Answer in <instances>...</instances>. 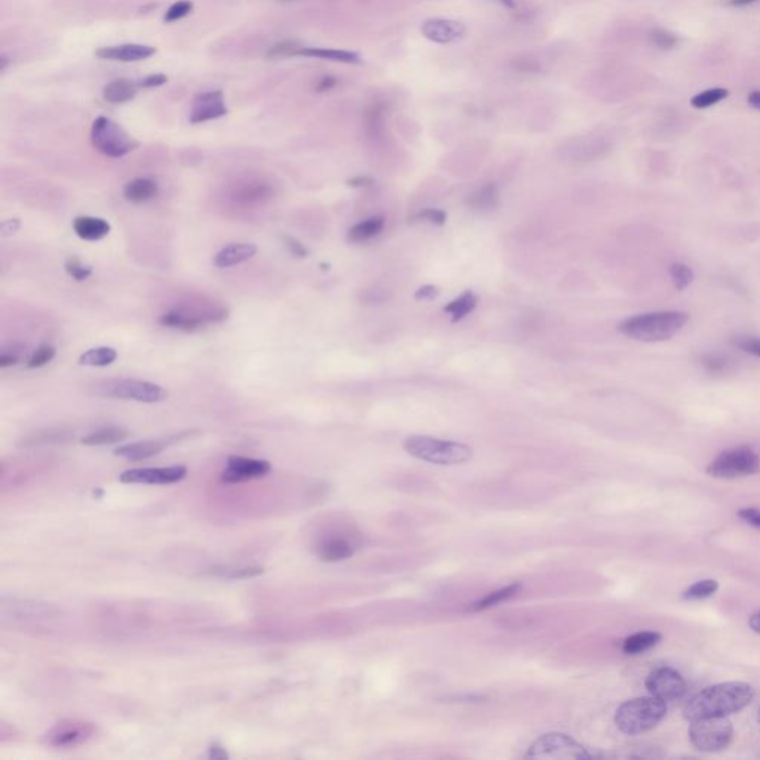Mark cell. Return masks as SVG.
I'll use <instances>...</instances> for the list:
<instances>
[{"label":"cell","instance_id":"6da1fadb","mask_svg":"<svg viewBox=\"0 0 760 760\" xmlns=\"http://www.w3.org/2000/svg\"><path fill=\"white\" fill-rule=\"evenodd\" d=\"M754 697L752 685L743 681H726L705 688L688 701L683 709V718L689 722L716 718V716H729L741 711Z\"/></svg>","mask_w":760,"mask_h":760},{"label":"cell","instance_id":"7a4b0ae2","mask_svg":"<svg viewBox=\"0 0 760 760\" xmlns=\"http://www.w3.org/2000/svg\"><path fill=\"white\" fill-rule=\"evenodd\" d=\"M689 317L680 311H661L636 315L620 324V331L638 342H664L685 327Z\"/></svg>","mask_w":760,"mask_h":760},{"label":"cell","instance_id":"3957f363","mask_svg":"<svg viewBox=\"0 0 760 760\" xmlns=\"http://www.w3.org/2000/svg\"><path fill=\"white\" fill-rule=\"evenodd\" d=\"M666 702L652 695L634 698L618 707L615 713V725L627 735H638L654 729L666 718Z\"/></svg>","mask_w":760,"mask_h":760},{"label":"cell","instance_id":"277c9868","mask_svg":"<svg viewBox=\"0 0 760 760\" xmlns=\"http://www.w3.org/2000/svg\"><path fill=\"white\" fill-rule=\"evenodd\" d=\"M404 449L413 458L436 465H461L468 462L472 456L471 447L466 444L425 436L408 437Z\"/></svg>","mask_w":760,"mask_h":760},{"label":"cell","instance_id":"5b68a950","mask_svg":"<svg viewBox=\"0 0 760 760\" xmlns=\"http://www.w3.org/2000/svg\"><path fill=\"white\" fill-rule=\"evenodd\" d=\"M95 395L115 399H133L155 404L168 398V390L158 383L137 379H106L94 385Z\"/></svg>","mask_w":760,"mask_h":760},{"label":"cell","instance_id":"8992f818","mask_svg":"<svg viewBox=\"0 0 760 760\" xmlns=\"http://www.w3.org/2000/svg\"><path fill=\"white\" fill-rule=\"evenodd\" d=\"M91 143L95 150L108 158H124L138 147V141L110 117L99 116L91 126Z\"/></svg>","mask_w":760,"mask_h":760},{"label":"cell","instance_id":"52a82bcc","mask_svg":"<svg viewBox=\"0 0 760 760\" xmlns=\"http://www.w3.org/2000/svg\"><path fill=\"white\" fill-rule=\"evenodd\" d=\"M734 727L726 716L693 720L689 727V740L701 752H720L729 745Z\"/></svg>","mask_w":760,"mask_h":760},{"label":"cell","instance_id":"ba28073f","mask_svg":"<svg viewBox=\"0 0 760 760\" xmlns=\"http://www.w3.org/2000/svg\"><path fill=\"white\" fill-rule=\"evenodd\" d=\"M760 471L759 454L750 447H735L720 453L707 468L716 479H740Z\"/></svg>","mask_w":760,"mask_h":760},{"label":"cell","instance_id":"9c48e42d","mask_svg":"<svg viewBox=\"0 0 760 760\" xmlns=\"http://www.w3.org/2000/svg\"><path fill=\"white\" fill-rule=\"evenodd\" d=\"M529 759H590L593 754L572 736L552 732L545 734L530 745Z\"/></svg>","mask_w":760,"mask_h":760},{"label":"cell","instance_id":"30bf717a","mask_svg":"<svg viewBox=\"0 0 760 760\" xmlns=\"http://www.w3.org/2000/svg\"><path fill=\"white\" fill-rule=\"evenodd\" d=\"M97 734V726L83 720H64L45 735V743L56 748H70L88 743Z\"/></svg>","mask_w":760,"mask_h":760},{"label":"cell","instance_id":"8fae6325","mask_svg":"<svg viewBox=\"0 0 760 760\" xmlns=\"http://www.w3.org/2000/svg\"><path fill=\"white\" fill-rule=\"evenodd\" d=\"M646 689L661 701H676L683 698L688 691L685 679L679 671L670 667L655 668L646 679Z\"/></svg>","mask_w":760,"mask_h":760},{"label":"cell","instance_id":"7c38bea8","mask_svg":"<svg viewBox=\"0 0 760 760\" xmlns=\"http://www.w3.org/2000/svg\"><path fill=\"white\" fill-rule=\"evenodd\" d=\"M188 475V468L183 465L162 466V468H134L119 475V480L125 484H174L181 481Z\"/></svg>","mask_w":760,"mask_h":760},{"label":"cell","instance_id":"4fadbf2b","mask_svg":"<svg viewBox=\"0 0 760 760\" xmlns=\"http://www.w3.org/2000/svg\"><path fill=\"white\" fill-rule=\"evenodd\" d=\"M270 471V463L262 459H249L244 456H232L227 461L222 480L227 484L245 483L254 479L265 477Z\"/></svg>","mask_w":760,"mask_h":760},{"label":"cell","instance_id":"5bb4252c","mask_svg":"<svg viewBox=\"0 0 760 760\" xmlns=\"http://www.w3.org/2000/svg\"><path fill=\"white\" fill-rule=\"evenodd\" d=\"M227 115V106L222 91H205L193 99L189 121L192 124H204L215 121Z\"/></svg>","mask_w":760,"mask_h":760},{"label":"cell","instance_id":"9a60e30c","mask_svg":"<svg viewBox=\"0 0 760 760\" xmlns=\"http://www.w3.org/2000/svg\"><path fill=\"white\" fill-rule=\"evenodd\" d=\"M227 318V315L222 312H210V313H201V312H189V311H180L174 309L170 311L159 317V322L168 329H176L183 331H197L207 321H222Z\"/></svg>","mask_w":760,"mask_h":760},{"label":"cell","instance_id":"2e32d148","mask_svg":"<svg viewBox=\"0 0 760 760\" xmlns=\"http://www.w3.org/2000/svg\"><path fill=\"white\" fill-rule=\"evenodd\" d=\"M422 35L428 40L433 43H440V45H446V43H452L462 39L465 35V26L459 21L453 19H444V18H432L427 19L420 27Z\"/></svg>","mask_w":760,"mask_h":760},{"label":"cell","instance_id":"e0dca14e","mask_svg":"<svg viewBox=\"0 0 760 760\" xmlns=\"http://www.w3.org/2000/svg\"><path fill=\"white\" fill-rule=\"evenodd\" d=\"M156 53V48L143 43H122L115 47H103L97 51V57L108 61L135 63L150 58Z\"/></svg>","mask_w":760,"mask_h":760},{"label":"cell","instance_id":"ac0fdd59","mask_svg":"<svg viewBox=\"0 0 760 760\" xmlns=\"http://www.w3.org/2000/svg\"><path fill=\"white\" fill-rule=\"evenodd\" d=\"M179 438H181V436H176L167 440H144V441H137L131 444H124V446H119L115 449V454L119 456V458H124L126 461H133V462L144 461L149 458H154V456L159 454L160 452H164L171 443L177 441Z\"/></svg>","mask_w":760,"mask_h":760},{"label":"cell","instance_id":"d6986e66","mask_svg":"<svg viewBox=\"0 0 760 760\" xmlns=\"http://www.w3.org/2000/svg\"><path fill=\"white\" fill-rule=\"evenodd\" d=\"M257 253V245L248 244V242H240V244H231L222 248L219 253L214 256V266L219 269L232 267L236 265H241L248 262L249 258H253Z\"/></svg>","mask_w":760,"mask_h":760},{"label":"cell","instance_id":"ffe728a7","mask_svg":"<svg viewBox=\"0 0 760 760\" xmlns=\"http://www.w3.org/2000/svg\"><path fill=\"white\" fill-rule=\"evenodd\" d=\"M73 231L81 240L95 242L110 233V224L100 217L79 215L73 222Z\"/></svg>","mask_w":760,"mask_h":760},{"label":"cell","instance_id":"44dd1931","mask_svg":"<svg viewBox=\"0 0 760 760\" xmlns=\"http://www.w3.org/2000/svg\"><path fill=\"white\" fill-rule=\"evenodd\" d=\"M317 556L322 561H342L352 557L354 554V545L349 540L342 536H334L324 539L321 544L317 547Z\"/></svg>","mask_w":760,"mask_h":760},{"label":"cell","instance_id":"7402d4cb","mask_svg":"<svg viewBox=\"0 0 760 760\" xmlns=\"http://www.w3.org/2000/svg\"><path fill=\"white\" fill-rule=\"evenodd\" d=\"M295 57L318 58V60L345 63V64H358L361 61L360 56H358L356 52L343 51V49H331V48H305V47H300L297 49Z\"/></svg>","mask_w":760,"mask_h":760},{"label":"cell","instance_id":"603a6c76","mask_svg":"<svg viewBox=\"0 0 760 760\" xmlns=\"http://www.w3.org/2000/svg\"><path fill=\"white\" fill-rule=\"evenodd\" d=\"M140 85L128 79H116L107 83L103 90V97L107 103L124 104L135 99Z\"/></svg>","mask_w":760,"mask_h":760},{"label":"cell","instance_id":"cb8c5ba5","mask_svg":"<svg viewBox=\"0 0 760 760\" xmlns=\"http://www.w3.org/2000/svg\"><path fill=\"white\" fill-rule=\"evenodd\" d=\"M383 226L385 220L382 217H370V219L351 227L349 232H347V241L352 244L368 242L383 231Z\"/></svg>","mask_w":760,"mask_h":760},{"label":"cell","instance_id":"d4e9b609","mask_svg":"<svg viewBox=\"0 0 760 760\" xmlns=\"http://www.w3.org/2000/svg\"><path fill=\"white\" fill-rule=\"evenodd\" d=\"M158 184L150 179H135L129 181L124 189V197L134 204H141L154 199L158 195Z\"/></svg>","mask_w":760,"mask_h":760},{"label":"cell","instance_id":"484cf974","mask_svg":"<svg viewBox=\"0 0 760 760\" xmlns=\"http://www.w3.org/2000/svg\"><path fill=\"white\" fill-rule=\"evenodd\" d=\"M521 590V584L518 582H514V584H509L506 585V587L501 588V590H496L493 593H488L486 594L484 597H481L480 600H477L470 609L472 612H480V611H486V609H490V607L493 606H497L501 604L509 599H513V597L515 594H518V591Z\"/></svg>","mask_w":760,"mask_h":760},{"label":"cell","instance_id":"4316f807","mask_svg":"<svg viewBox=\"0 0 760 760\" xmlns=\"http://www.w3.org/2000/svg\"><path fill=\"white\" fill-rule=\"evenodd\" d=\"M661 640V634L655 631H640L636 634H631L624 640L622 650L627 655H638L643 654L650 647L658 645Z\"/></svg>","mask_w":760,"mask_h":760},{"label":"cell","instance_id":"83f0119b","mask_svg":"<svg viewBox=\"0 0 760 760\" xmlns=\"http://www.w3.org/2000/svg\"><path fill=\"white\" fill-rule=\"evenodd\" d=\"M128 437V431L116 427H108L97 429L88 436L83 437L81 441L85 446H108V444L121 443Z\"/></svg>","mask_w":760,"mask_h":760},{"label":"cell","instance_id":"f1b7e54d","mask_svg":"<svg viewBox=\"0 0 760 760\" xmlns=\"http://www.w3.org/2000/svg\"><path fill=\"white\" fill-rule=\"evenodd\" d=\"M116 358H117V352L116 349H113V347L99 346V347H91V349L85 351L79 356V364L88 365V367H107L113 364L116 361Z\"/></svg>","mask_w":760,"mask_h":760},{"label":"cell","instance_id":"f546056e","mask_svg":"<svg viewBox=\"0 0 760 760\" xmlns=\"http://www.w3.org/2000/svg\"><path fill=\"white\" fill-rule=\"evenodd\" d=\"M468 207L475 211L493 210L499 202V192L495 184H487L480 190L474 192L468 198Z\"/></svg>","mask_w":760,"mask_h":760},{"label":"cell","instance_id":"4dcf8cb0","mask_svg":"<svg viewBox=\"0 0 760 760\" xmlns=\"http://www.w3.org/2000/svg\"><path fill=\"white\" fill-rule=\"evenodd\" d=\"M265 569L262 566H217L210 569V575L222 579H248L262 575Z\"/></svg>","mask_w":760,"mask_h":760},{"label":"cell","instance_id":"1f68e13d","mask_svg":"<svg viewBox=\"0 0 760 760\" xmlns=\"http://www.w3.org/2000/svg\"><path fill=\"white\" fill-rule=\"evenodd\" d=\"M477 306V297L472 291H465L458 299L450 301L449 305L444 308V312L449 313L452 317V322H458L463 320L466 315H470Z\"/></svg>","mask_w":760,"mask_h":760},{"label":"cell","instance_id":"d6a6232c","mask_svg":"<svg viewBox=\"0 0 760 760\" xmlns=\"http://www.w3.org/2000/svg\"><path fill=\"white\" fill-rule=\"evenodd\" d=\"M272 197V189L267 184H245L244 188L236 192V201L242 204H254V202H263L265 199Z\"/></svg>","mask_w":760,"mask_h":760},{"label":"cell","instance_id":"836d02e7","mask_svg":"<svg viewBox=\"0 0 760 760\" xmlns=\"http://www.w3.org/2000/svg\"><path fill=\"white\" fill-rule=\"evenodd\" d=\"M719 588V582L714 581V579H704V581H698L695 582L693 585H691V587L685 591V594H683V597L688 600H701V599H707V597L713 595L716 591H718Z\"/></svg>","mask_w":760,"mask_h":760},{"label":"cell","instance_id":"e575fe53","mask_svg":"<svg viewBox=\"0 0 760 760\" xmlns=\"http://www.w3.org/2000/svg\"><path fill=\"white\" fill-rule=\"evenodd\" d=\"M670 276L677 290H686L693 282V270L685 263H672L670 267Z\"/></svg>","mask_w":760,"mask_h":760},{"label":"cell","instance_id":"d590c367","mask_svg":"<svg viewBox=\"0 0 760 760\" xmlns=\"http://www.w3.org/2000/svg\"><path fill=\"white\" fill-rule=\"evenodd\" d=\"M727 94H729V91L727 90H723V88H713V90H707L704 92H700L693 97V99L691 100V104L693 107L697 108H707L716 103H719L722 100H725Z\"/></svg>","mask_w":760,"mask_h":760},{"label":"cell","instance_id":"8d00e7d4","mask_svg":"<svg viewBox=\"0 0 760 760\" xmlns=\"http://www.w3.org/2000/svg\"><path fill=\"white\" fill-rule=\"evenodd\" d=\"M53 356H56V347H52L51 345H42L33 352V355L30 356V360L27 361V367L28 368L45 367L48 363L53 360Z\"/></svg>","mask_w":760,"mask_h":760},{"label":"cell","instance_id":"74e56055","mask_svg":"<svg viewBox=\"0 0 760 760\" xmlns=\"http://www.w3.org/2000/svg\"><path fill=\"white\" fill-rule=\"evenodd\" d=\"M66 272L76 281H86L91 275H92V269L91 266L82 263L79 258L76 257H70L67 258L66 262Z\"/></svg>","mask_w":760,"mask_h":760},{"label":"cell","instance_id":"f35d334b","mask_svg":"<svg viewBox=\"0 0 760 760\" xmlns=\"http://www.w3.org/2000/svg\"><path fill=\"white\" fill-rule=\"evenodd\" d=\"M192 10H193V3L190 2V0H179V2L172 3L167 9L164 21H167V23H174V21H179L184 17H188Z\"/></svg>","mask_w":760,"mask_h":760},{"label":"cell","instance_id":"ab89813d","mask_svg":"<svg viewBox=\"0 0 760 760\" xmlns=\"http://www.w3.org/2000/svg\"><path fill=\"white\" fill-rule=\"evenodd\" d=\"M300 48V45L297 42H292V40H284V42H278L276 45L270 47L266 57L267 58H278V57H295L297 49Z\"/></svg>","mask_w":760,"mask_h":760},{"label":"cell","instance_id":"60d3db41","mask_svg":"<svg viewBox=\"0 0 760 760\" xmlns=\"http://www.w3.org/2000/svg\"><path fill=\"white\" fill-rule=\"evenodd\" d=\"M446 220H447V214L438 208H425L419 211L413 217V222H427V223L438 224V226L446 223Z\"/></svg>","mask_w":760,"mask_h":760},{"label":"cell","instance_id":"b9f144b4","mask_svg":"<svg viewBox=\"0 0 760 760\" xmlns=\"http://www.w3.org/2000/svg\"><path fill=\"white\" fill-rule=\"evenodd\" d=\"M734 345L740 347L741 351L752 354L757 358H760V339L753 338V336H738L734 340Z\"/></svg>","mask_w":760,"mask_h":760},{"label":"cell","instance_id":"7bdbcfd3","mask_svg":"<svg viewBox=\"0 0 760 760\" xmlns=\"http://www.w3.org/2000/svg\"><path fill=\"white\" fill-rule=\"evenodd\" d=\"M702 365L711 373H719V372L726 370L727 361H726V358L722 356V355L709 354V355L702 356Z\"/></svg>","mask_w":760,"mask_h":760},{"label":"cell","instance_id":"ee69618b","mask_svg":"<svg viewBox=\"0 0 760 760\" xmlns=\"http://www.w3.org/2000/svg\"><path fill=\"white\" fill-rule=\"evenodd\" d=\"M652 42L661 49H670L676 45V36L666 30H655L652 33Z\"/></svg>","mask_w":760,"mask_h":760},{"label":"cell","instance_id":"f6af8a7d","mask_svg":"<svg viewBox=\"0 0 760 760\" xmlns=\"http://www.w3.org/2000/svg\"><path fill=\"white\" fill-rule=\"evenodd\" d=\"M167 82H168V78L165 74L156 73V74L146 76V78H143L138 82V85L140 88H158V86L165 85Z\"/></svg>","mask_w":760,"mask_h":760},{"label":"cell","instance_id":"bcb514c9","mask_svg":"<svg viewBox=\"0 0 760 760\" xmlns=\"http://www.w3.org/2000/svg\"><path fill=\"white\" fill-rule=\"evenodd\" d=\"M738 517H740L741 520H744L745 523H748L750 526H754L757 529H760V511L759 509H754V508H743L738 511Z\"/></svg>","mask_w":760,"mask_h":760},{"label":"cell","instance_id":"7dc6e473","mask_svg":"<svg viewBox=\"0 0 760 760\" xmlns=\"http://www.w3.org/2000/svg\"><path fill=\"white\" fill-rule=\"evenodd\" d=\"M284 242H286L287 248L290 249L292 256L300 257V258H303V257H306V256H308V249H306L305 247H303V244H300L297 240H295V238L284 236Z\"/></svg>","mask_w":760,"mask_h":760},{"label":"cell","instance_id":"c3c4849f","mask_svg":"<svg viewBox=\"0 0 760 760\" xmlns=\"http://www.w3.org/2000/svg\"><path fill=\"white\" fill-rule=\"evenodd\" d=\"M440 295V290L438 287H433V286H423L422 288H419L416 291V300H432L436 299L437 296Z\"/></svg>","mask_w":760,"mask_h":760},{"label":"cell","instance_id":"681fc988","mask_svg":"<svg viewBox=\"0 0 760 760\" xmlns=\"http://www.w3.org/2000/svg\"><path fill=\"white\" fill-rule=\"evenodd\" d=\"M208 757L210 759H214V760H224L229 757V754H227V752L224 750V747H222L220 744L214 743L210 748H208Z\"/></svg>","mask_w":760,"mask_h":760},{"label":"cell","instance_id":"f907efd6","mask_svg":"<svg viewBox=\"0 0 760 760\" xmlns=\"http://www.w3.org/2000/svg\"><path fill=\"white\" fill-rule=\"evenodd\" d=\"M338 85V79L333 78V76H325V78H322L318 85H317V92H325V91H330L333 90L334 86Z\"/></svg>","mask_w":760,"mask_h":760},{"label":"cell","instance_id":"816d5d0a","mask_svg":"<svg viewBox=\"0 0 760 760\" xmlns=\"http://www.w3.org/2000/svg\"><path fill=\"white\" fill-rule=\"evenodd\" d=\"M19 220L17 219H9V220H5L2 223V236H9V235H14L18 229H19Z\"/></svg>","mask_w":760,"mask_h":760},{"label":"cell","instance_id":"f5cc1de1","mask_svg":"<svg viewBox=\"0 0 760 760\" xmlns=\"http://www.w3.org/2000/svg\"><path fill=\"white\" fill-rule=\"evenodd\" d=\"M17 363H18V358L13 354H3L2 356H0V367H2V368L15 365Z\"/></svg>","mask_w":760,"mask_h":760},{"label":"cell","instance_id":"db71d44e","mask_svg":"<svg viewBox=\"0 0 760 760\" xmlns=\"http://www.w3.org/2000/svg\"><path fill=\"white\" fill-rule=\"evenodd\" d=\"M748 625H750V628L753 629L754 633L760 634V612L750 616V620H748Z\"/></svg>","mask_w":760,"mask_h":760},{"label":"cell","instance_id":"11a10c76","mask_svg":"<svg viewBox=\"0 0 760 760\" xmlns=\"http://www.w3.org/2000/svg\"><path fill=\"white\" fill-rule=\"evenodd\" d=\"M748 104L760 110V91H753L748 95Z\"/></svg>","mask_w":760,"mask_h":760},{"label":"cell","instance_id":"9f6ffc18","mask_svg":"<svg viewBox=\"0 0 760 760\" xmlns=\"http://www.w3.org/2000/svg\"><path fill=\"white\" fill-rule=\"evenodd\" d=\"M351 186L354 188H361V186H370L372 184V180L367 179V177H356V179H352L349 181Z\"/></svg>","mask_w":760,"mask_h":760},{"label":"cell","instance_id":"6f0895ef","mask_svg":"<svg viewBox=\"0 0 760 760\" xmlns=\"http://www.w3.org/2000/svg\"><path fill=\"white\" fill-rule=\"evenodd\" d=\"M756 0H729V3L734 5V6H745V5H750V3H754Z\"/></svg>","mask_w":760,"mask_h":760},{"label":"cell","instance_id":"680465c9","mask_svg":"<svg viewBox=\"0 0 760 760\" xmlns=\"http://www.w3.org/2000/svg\"><path fill=\"white\" fill-rule=\"evenodd\" d=\"M501 3L504 6H506L508 9H515L517 8V0H501Z\"/></svg>","mask_w":760,"mask_h":760},{"label":"cell","instance_id":"91938a15","mask_svg":"<svg viewBox=\"0 0 760 760\" xmlns=\"http://www.w3.org/2000/svg\"><path fill=\"white\" fill-rule=\"evenodd\" d=\"M757 722L760 723V710H759V714H757Z\"/></svg>","mask_w":760,"mask_h":760},{"label":"cell","instance_id":"94428289","mask_svg":"<svg viewBox=\"0 0 760 760\" xmlns=\"http://www.w3.org/2000/svg\"><path fill=\"white\" fill-rule=\"evenodd\" d=\"M282 2H291V0H282Z\"/></svg>","mask_w":760,"mask_h":760}]
</instances>
